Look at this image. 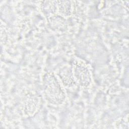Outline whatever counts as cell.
Here are the masks:
<instances>
[{"label": "cell", "instance_id": "cell-4", "mask_svg": "<svg viewBox=\"0 0 129 129\" xmlns=\"http://www.w3.org/2000/svg\"><path fill=\"white\" fill-rule=\"evenodd\" d=\"M39 98L35 95H31L28 98L25 106V110L28 114H33L39 103Z\"/></svg>", "mask_w": 129, "mask_h": 129}, {"label": "cell", "instance_id": "cell-5", "mask_svg": "<svg viewBox=\"0 0 129 129\" xmlns=\"http://www.w3.org/2000/svg\"><path fill=\"white\" fill-rule=\"evenodd\" d=\"M57 8L59 12L63 16H68L71 13V3L70 1L56 2Z\"/></svg>", "mask_w": 129, "mask_h": 129}, {"label": "cell", "instance_id": "cell-2", "mask_svg": "<svg viewBox=\"0 0 129 129\" xmlns=\"http://www.w3.org/2000/svg\"><path fill=\"white\" fill-rule=\"evenodd\" d=\"M73 74L80 85L87 87L91 82V75L87 67L83 63L77 62L74 64Z\"/></svg>", "mask_w": 129, "mask_h": 129}, {"label": "cell", "instance_id": "cell-1", "mask_svg": "<svg viewBox=\"0 0 129 129\" xmlns=\"http://www.w3.org/2000/svg\"><path fill=\"white\" fill-rule=\"evenodd\" d=\"M45 94L47 100L53 104L61 103L65 98L64 93L53 74H45L43 80Z\"/></svg>", "mask_w": 129, "mask_h": 129}, {"label": "cell", "instance_id": "cell-3", "mask_svg": "<svg viewBox=\"0 0 129 129\" xmlns=\"http://www.w3.org/2000/svg\"><path fill=\"white\" fill-rule=\"evenodd\" d=\"M73 73L71 69L68 67H64L59 72V76L66 86H70L74 83L73 77Z\"/></svg>", "mask_w": 129, "mask_h": 129}]
</instances>
